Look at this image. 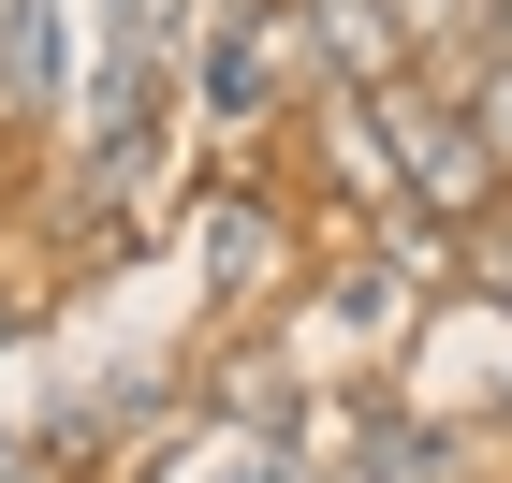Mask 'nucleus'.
Returning a JSON list of instances; mask_svg holds the SVG:
<instances>
[{"instance_id": "5", "label": "nucleus", "mask_w": 512, "mask_h": 483, "mask_svg": "<svg viewBox=\"0 0 512 483\" xmlns=\"http://www.w3.org/2000/svg\"><path fill=\"white\" fill-rule=\"evenodd\" d=\"M0 483H59V454H44V440H0Z\"/></svg>"}, {"instance_id": "1", "label": "nucleus", "mask_w": 512, "mask_h": 483, "mask_svg": "<svg viewBox=\"0 0 512 483\" xmlns=\"http://www.w3.org/2000/svg\"><path fill=\"white\" fill-rule=\"evenodd\" d=\"M366 118H381V147H395V191L425 205V220H483L498 205V147H483V118L454 103L439 74H395V88H366Z\"/></svg>"}, {"instance_id": "4", "label": "nucleus", "mask_w": 512, "mask_h": 483, "mask_svg": "<svg viewBox=\"0 0 512 483\" xmlns=\"http://www.w3.org/2000/svg\"><path fill=\"white\" fill-rule=\"evenodd\" d=\"M205 279L220 293H264L278 279V205H220V220H205Z\"/></svg>"}, {"instance_id": "2", "label": "nucleus", "mask_w": 512, "mask_h": 483, "mask_svg": "<svg viewBox=\"0 0 512 483\" xmlns=\"http://www.w3.org/2000/svg\"><path fill=\"white\" fill-rule=\"evenodd\" d=\"M293 59H308V30H293V0H220V15H205L191 30V74H205V118H264L278 103V74H293Z\"/></svg>"}, {"instance_id": "3", "label": "nucleus", "mask_w": 512, "mask_h": 483, "mask_svg": "<svg viewBox=\"0 0 512 483\" xmlns=\"http://www.w3.org/2000/svg\"><path fill=\"white\" fill-rule=\"evenodd\" d=\"M293 30H308V59H322V74H352V88H395V74H410L395 0H293Z\"/></svg>"}]
</instances>
